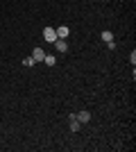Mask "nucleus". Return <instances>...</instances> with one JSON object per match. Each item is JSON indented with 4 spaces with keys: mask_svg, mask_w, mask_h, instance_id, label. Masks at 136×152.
<instances>
[{
    "mask_svg": "<svg viewBox=\"0 0 136 152\" xmlns=\"http://www.w3.org/2000/svg\"><path fill=\"white\" fill-rule=\"evenodd\" d=\"M43 39L48 41V43H55V41H57V32H55V27H45V30H43Z\"/></svg>",
    "mask_w": 136,
    "mask_h": 152,
    "instance_id": "1",
    "label": "nucleus"
},
{
    "mask_svg": "<svg viewBox=\"0 0 136 152\" xmlns=\"http://www.w3.org/2000/svg\"><path fill=\"white\" fill-rule=\"evenodd\" d=\"M55 32H57V39H66V37H68V34H71V30H68V27H66V25L57 27V30H55Z\"/></svg>",
    "mask_w": 136,
    "mask_h": 152,
    "instance_id": "4",
    "label": "nucleus"
},
{
    "mask_svg": "<svg viewBox=\"0 0 136 152\" xmlns=\"http://www.w3.org/2000/svg\"><path fill=\"white\" fill-rule=\"evenodd\" d=\"M32 64H34L32 57H25V59H23V66H32Z\"/></svg>",
    "mask_w": 136,
    "mask_h": 152,
    "instance_id": "9",
    "label": "nucleus"
},
{
    "mask_svg": "<svg viewBox=\"0 0 136 152\" xmlns=\"http://www.w3.org/2000/svg\"><path fill=\"white\" fill-rule=\"evenodd\" d=\"M43 57H45V52L41 50V48H34L32 50V59L34 61H43Z\"/></svg>",
    "mask_w": 136,
    "mask_h": 152,
    "instance_id": "3",
    "label": "nucleus"
},
{
    "mask_svg": "<svg viewBox=\"0 0 136 152\" xmlns=\"http://www.w3.org/2000/svg\"><path fill=\"white\" fill-rule=\"evenodd\" d=\"M55 48H57V52H66V50H68L66 39H57V41H55Z\"/></svg>",
    "mask_w": 136,
    "mask_h": 152,
    "instance_id": "2",
    "label": "nucleus"
},
{
    "mask_svg": "<svg viewBox=\"0 0 136 152\" xmlns=\"http://www.w3.org/2000/svg\"><path fill=\"white\" fill-rule=\"evenodd\" d=\"M43 61H45V66H55V64H57V57H55V55H45Z\"/></svg>",
    "mask_w": 136,
    "mask_h": 152,
    "instance_id": "7",
    "label": "nucleus"
},
{
    "mask_svg": "<svg viewBox=\"0 0 136 152\" xmlns=\"http://www.w3.org/2000/svg\"><path fill=\"white\" fill-rule=\"evenodd\" d=\"M77 121L79 123H89L91 121V114L86 111V109H84V111H79V114H77Z\"/></svg>",
    "mask_w": 136,
    "mask_h": 152,
    "instance_id": "6",
    "label": "nucleus"
},
{
    "mask_svg": "<svg viewBox=\"0 0 136 152\" xmlns=\"http://www.w3.org/2000/svg\"><path fill=\"white\" fill-rule=\"evenodd\" d=\"M79 129V121H77V114H71V132H77Z\"/></svg>",
    "mask_w": 136,
    "mask_h": 152,
    "instance_id": "5",
    "label": "nucleus"
},
{
    "mask_svg": "<svg viewBox=\"0 0 136 152\" xmlns=\"http://www.w3.org/2000/svg\"><path fill=\"white\" fill-rule=\"evenodd\" d=\"M100 37H102V41H113V34H111L109 30H104L102 34H100Z\"/></svg>",
    "mask_w": 136,
    "mask_h": 152,
    "instance_id": "8",
    "label": "nucleus"
}]
</instances>
